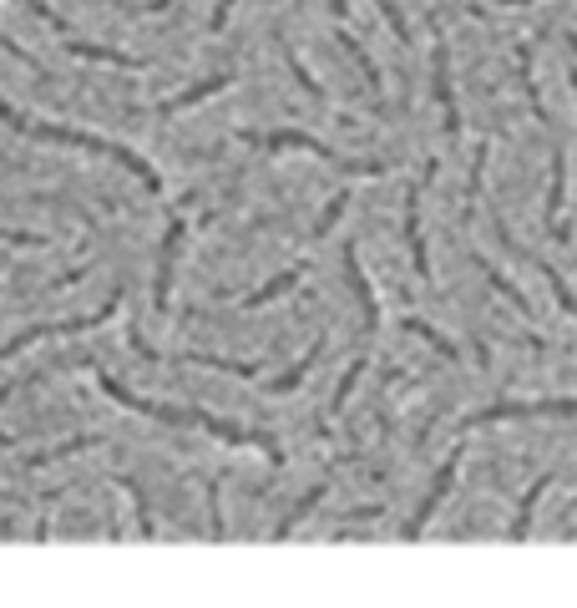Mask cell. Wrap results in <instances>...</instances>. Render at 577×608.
Returning a JSON list of instances; mask_svg holds the SVG:
<instances>
[{
	"mask_svg": "<svg viewBox=\"0 0 577 608\" xmlns=\"http://www.w3.org/2000/svg\"><path fill=\"white\" fill-rule=\"evenodd\" d=\"M502 6H532V0H502Z\"/></svg>",
	"mask_w": 577,
	"mask_h": 608,
	"instance_id": "obj_36",
	"label": "cell"
},
{
	"mask_svg": "<svg viewBox=\"0 0 577 608\" xmlns=\"http://www.w3.org/2000/svg\"><path fill=\"white\" fill-rule=\"evenodd\" d=\"M319 355H324V335H319V340H314V345L304 350V360H299L294 370H284V375L274 380V391H294V386H299V380H304V375L314 370V360H319Z\"/></svg>",
	"mask_w": 577,
	"mask_h": 608,
	"instance_id": "obj_21",
	"label": "cell"
},
{
	"mask_svg": "<svg viewBox=\"0 0 577 608\" xmlns=\"http://www.w3.org/2000/svg\"><path fill=\"white\" fill-rule=\"evenodd\" d=\"M66 51H71V56H81V61H107V66H127V71H137V66H142V56H132V51L92 46V41H76V36H66Z\"/></svg>",
	"mask_w": 577,
	"mask_h": 608,
	"instance_id": "obj_13",
	"label": "cell"
},
{
	"mask_svg": "<svg viewBox=\"0 0 577 608\" xmlns=\"http://www.w3.org/2000/svg\"><path fill=\"white\" fill-rule=\"evenodd\" d=\"M228 16H233V0H218V11H213V31H223V26H228Z\"/></svg>",
	"mask_w": 577,
	"mask_h": 608,
	"instance_id": "obj_33",
	"label": "cell"
},
{
	"mask_svg": "<svg viewBox=\"0 0 577 608\" xmlns=\"http://www.w3.org/2000/svg\"><path fill=\"white\" fill-rule=\"evenodd\" d=\"M547 487H552V472H542V477L522 492V502H517V522H512V538H517V543L532 532V512H537V502H542V492H547Z\"/></svg>",
	"mask_w": 577,
	"mask_h": 608,
	"instance_id": "obj_15",
	"label": "cell"
},
{
	"mask_svg": "<svg viewBox=\"0 0 577 608\" xmlns=\"http://www.w3.org/2000/svg\"><path fill=\"white\" fill-rule=\"evenodd\" d=\"M431 71H436V97H441V112H446V132L461 137V107H456V87H451V51H446L441 36H436V51H431Z\"/></svg>",
	"mask_w": 577,
	"mask_h": 608,
	"instance_id": "obj_7",
	"label": "cell"
},
{
	"mask_svg": "<svg viewBox=\"0 0 577 608\" xmlns=\"http://www.w3.org/2000/svg\"><path fill=\"white\" fill-rule=\"evenodd\" d=\"M324 492H329V487L319 482V487H314L309 497H299V507H294V512H289V517H284L279 527H274V543H279V538H289V532H294V527H299V522H304V517H309V512H314V507L324 502Z\"/></svg>",
	"mask_w": 577,
	"mask_h": 608,
	"instance_id": "obj_20",
	"label": "cell"
},
{
	"mask_svg": "<svg viewBox=\"0 0 577 608\" xmlns=\"http://www.w3.org/2000/svg\"><path fill=\"white\" fill-rule=\"evenodd\" d=\"M304 279V269H284V274H274L264 289H254V294H243V304H249V310H254V304H269V299H279V294H289L294 284Z\"/></svg>",
	"mask_w": 577,
	"mask_h": 608,
	"instance_id": "obj_18",
	"label": "cell"
},
{
	"mask_svg": "<svg viewBox=\"0 0 577 608\" xmlns=\"http://www.w3.org/2000/svg\"><path fill=\"white\" fill-rule=\"evenodd\" d=\"M360 375H365V360H355V365L345 370V380H340V386H335V401H329V416H340V411H345V401H350V391L360 386Z\"/></svg>",
	"mask_w": 577,
	"mask_h": 608,
	"instance_id": "obj_25",
	"label": "cell"
},
{
	"mask_svg": "<svg viewBox=\"0 0 577 608\" xmlns=\"http://www.w3.org/2000/svg\"><path fill=\"white\" fill-rule=\"evenodd\" d=\"M183 234H188V223H183V218H173L168 239H162V264H157V284H152V304H157V310H168V294H173V269H178V249H183Z\"/></svg>",
	"mask_w": 577,
	"mask_h": 608,
	"instance_id": "obj_8",
	"label": "cell"
},
{
	"mask_svg": "<svg viewBox=\"0 0 577 608\" xmlns=\"http://www.w3.org/2000/svg\"><path fill=\"white\" fill-rule=\"evenodd\" d=\"M405 244H410V264L421 279H431V259H426V239H421V183L405 193Z\"/></svg>",
	"mask_w": 577,
	"mask_h": 608,
	"instance_id": "obj_9",
	"label": "cell"
},
{
	"mask_svg": "<svg viewBox=\"0 0 577 608\" xmlns=\"http://www.w3.org/2000/svg\"><path fill=\"white\" fill-rule=\"evenodd\" d=\"M97 386L117 401V406H127V411H142V416H152V421H162V426H198V431H208V436H218V441H233V446H259L269 462L279 467L284 462V451H279V441L274 436H264V431H243V426H228V421H218V416H208V411H183V406H157V401H142V396H132L127 386H117V380L107 375V370H97Z\"/></svg>",
	"mask_w": 577,
	"mask_h": 608,
	"instance_id": "obj_1",
	"label": "cell"
},
{
	"mask_svg": "<svg viewBox=\"0 0 577 608\" xmlns=\"http://www.w3.org/2000/svg\"><path fill=\"white\" fill-rule=\"evenodd\" d=\"M87 446H97V436H71V441H61V446H51V451H36V456H26V467L36 472V467H46V462H61V456H76V451H87Z\"/></svg>",
	"mask_w": 577,
	"mask_h": 608,
	"instance_id": "obj_19",
	"label": "cell"
},
{
	"mask_svg": "<svg viewBox=\"0 0 577 608\" xmlns=\"http://www.w3.org/2000/svg\"><path fill=\"white\" fill-rule=\"evenodd\" d=\"M345 208H350V193H335V198H329V208H324V213H319V223H314V239H324L329 228L340 223V213H345Z\"/></svg>",
	"mask_w": 577,
	"mask_h": 608,
	"instance_id": "obj_26",
	"label": "cell"
},
{
	"mask_svg": "<svg viewBox=\"0 0 577 608\" xmlns=\"http://www.w3.org/2000/svg\"><path fill=\"white\" fill-rule=\"evenodd\" d=\"M279 51H284V61H289V71H294V76H299V87H304V92H309V97H319V102H324V87H319V82H314V76H309V71H304V61H299V56H294V46H279Z\"/></svg>",
	"mask_w": 577,
	"mask_h": 608,
	"instance_id": "obj_28",
	"label": "cell"
},
{
	"mask_svg": "<svg viewBox=\"0 0 577 608\" xmlns=\"http://www.w3.org/2000/svg\"><path fill=\"white\" fill-rule=\"evenodd\" d=\"M0 239H6V244H46V239H36V234H16V228H0Z\"/></svg>",
	"mask_w": 577,
	"mask_h": 608,
	"instance_id": "obj_32",
	"label": "cell"
},
{
	"mask_svg": "<svg viewBox=\"0 0 577 608\" xmlns=\"http://www.w3.org/2000/svg\"><path fill=\"white\" fill-rule=\"evenodd\" d=\"M193 365H208V370H233L243 380H259V365H238V360H218V355H188Z\"/></svg>",
	"mask_w": 577,
	"mask_h": 608,
	"instance_id": "obj_27",
	"label": "cell"
},
{
	"mask_svg": "<svg viewBox=\"0 0 577 608\" xmlns=\"http://www.w3.org/2000/svg\"><path fill=\"white\" fill-rule=\"evenodd\" d=\"M527 416H577V396H562V401H497V406L466 416V426H497V421H527Z\"/></svg>",
	"mask_w": 577,
	"mask_h": 608,
	"instance_id": "obj_5",
	"label": "cell"
},
{
	"mask_svg": "<svg viewBox=\"0 0 577 608\" xmlns=\"http://www.w3.org/2000/svg\"><path fill=\"white\" fill-rule=\"evenodd\" d=\"M567 82H572V97H577V66H572V71H567Z\"/></svg>",
	"mask_w": 577,
	"mask_h": 608,
	"instance_id": "obj_35",
	"label": "cell"
},
{
	"mask_svg": "<svg viewBox=\"0 0 577 608\" xmlns=\"http://www.w3.org/2000/svg\"><path fill=\"white\" fill-rule=\"evenodd\" d=\"M340 46H345V51L355 56V66H360V76H365V87H370V92L380 97V92H385V82H380V71H375V61H370V51H365V46H360V41H355L350 31H340Z\"/></svg>",
	"mask_w": 577,
	"mask_h": 608,
	"instance_id": "obj_17",
	"label": "cell"
},
{
	"mask_svg": "<svg viewBox=\"0 0 577 608\" xmlns=\"http://www.w3.org/2000/svg\"><path fill=\"white\" fill-rule=\"evenodd\" d=\"M228 82H233V76H208V82H198V87H188V92H178V97H168V102H157V117H178V112H188V107L218 97Z\"/></svg>",
	"mask_w": 577,
	"mask_h": 608,
	"instance_id": "obj_12",
	"label": "cell"
},
{
	"mask_svg": "<svg viewBox=\"0 0 577 608\" xmlns=\"http://www.w3.org/2000/svg\"><path fill=\"white\" fill-rule=\"evenodd\" d=\"M476 269L486 274V284H491V289H497V294H502V299L512 304V310H517L522 320H532V304H527V294H522V289H517V284H512V279H507L502 269H491V264H486L481 254H476Z\"/></svg>",
	"mask_w": 577,
	"mask_h": 608,
	"instance_id": "obj_14",
	"label": "cell"
},
{
	"mask_svg": "<svg viewBox=\"0 0 577 608\" xmlns=\"http://www.w3.org/2000/svg\"><path fill=\"white\" fill-rule=\"evenodd\" d=\"M380 11H385V21H390V31H395L400 41H410V31H405V16L395 11V0H380Z\"/></svg>",
	"mask_w": 577,
	"mask_h": 608,
	"instance_id": "obj_29",
	"label": "cell"
},
{
	"mask_svg": "<svg viewBox=\"0 0 577 608\" xmlns=\"http://www.w3.org/2000/svg\"><path fill=\"white\" fill-rule=\"evenodd\" d=\"M117 487L132 497V512H137V527H142V538H152L157 527H152V512H147V497H142V487H137L132 477H117Z\"/></svg>",
	"mask_w": 577,
	"mask_h": 608,
	"instance_id": "obj_22",
	"label": "cell"
},
{
	"mask_svg": "<svg viewBox=\"0 0 577 608\" xmlns=\"http://www.w3.org/2000/svg\"><path fill=\"white\" fill-rule=\"evenodd\" d=\"M345 274H350V289H355L360 310H365V330L375 335V330H380V304H375V289H370V279H365V269H360L355 244H345Z\"/></svg>",
	"mask_w": 577,
	"mask_h": 608,
	"instance_id": "obj_11",
	"label": "cell"
},
{
	"mask_svg": "<svg viewBox=\"0 0 577 608\" xmlns=\"http://www.w3.org/2000/svg\"><path fill=\"white\" fill-rule=\"evenodd\" d=\"M208 517H213V538H223V507H218V482H208Z\"/></svg>",
	"mask_w": 577,
	"mask_h": 608,
	"instance_id": "obj_30",
	"label": "cell"
},
{
	"mask_svg": "<svg viewBox=\"0 0 577 608\" xmlns=\"http://www.w3.org/2000/svg\"><path fill=\"white\" fill-rule=\"evenodd\" d=\"M562 203H567V158H562V147H557L552 152V178H547V228H552V239H567Z\"/></svg>",
	"mask_w": 577,
	"mask_h": 608,
	"instance_id": "obj_10",
	"label": "cell"
},
{
	"mask_svg": "<svg viewBox=\"0 0 577 608\" xmlns=\"http://www.w3.org/2000/svg\"><path fill=\"white\" fill-rule=\"evenodd\" d=\"M122 310V289L102 304V310L97 315H76V320H56V325H36V330H26V335H16L6 350H0V355H6V360H16L21 350H31V345H41V340H61V335H76V330H92V325H102V320H112Z\"/></svg>",
	"mask_w": 577,
	"mask_h": 608,
	"instance_id": "obj_4",
	"label": "cell"
},
{
	"mask_svg": "<svg viewBox=\"0 0 577 608\" xmlns=\"http://www.w3.org/2000/svg\"><path fill=\"white\" fill-rule=\"evenodd\" d=\"M329 11H335V16L345 21V16H350V0H329Z\"/></svg>",
	"mask_w": 577,
	"mask_h": 608,
	"instance_id": "obj_34",
	"label": "cell"
},
{
	"mask_svg": "<svg viewBox=\"0 0 577 608\" xmlns=\"http://www.w3.org/2000/svg\"><path fill=\"white\" fill-rule=\"evenodd\" d=\"M238 142H249V147H274V152H284V147H299V152H314V158L335 163V168H345V173H365V178H380V173H385V163H345L335 147H324L319 137H309V132H294V127H279V132H254V127H243V132H238Z\"/></svg>",
	"mask_w": 577,
	"mask_h": 608,
	"instance_id": "obj_3",
	"label": "cell"
},
{
	"mask_svg": "<svg viewBox=\"0 0 577 608\" xmlns=\"http://www.w3.org/2000/svg\"><path fill=\"white\" fill-rule=\"evenodd\" d=\"M405 330H410V335H421V340H426V345H431V350H441V355H446V360H456V345H451V340H446V335H441V330H431V325H426V320H405Z\"/></svg>",
	"mask_w": 577,
	"mask_h": 608,
	"instance_id": "obj_24",
	"label": "cell"
},
{
	"mask_svg": "<svg viewBox=\"0 0 577 608\" xmlns=\"http://www.w3.org/2000/svg\"><path fill=\"white\" fill-rule=\"evenodd\" d=\"M0 122L6 127H16V132H26V137H36V142H66V147H81V152H102V158H117L137 183H147L152 193H162V178H157V168H147L132 147H122V142H107V137H97V132H76V127H51V122H31V117H21L11 102H0Z\"/></svg>",
	"mask_w": 577,
	"mask_h": 608,
	"instance_id": "obj_2",
	"label": "cell"
},
{
	"mask_svg": "<svg viewBox=\"0 0 577 608\" xmlns=\"http://www.w3.org/2000/svg\"><path fill=\"white\" fill-rule=\"evenodd\" d=\"M532 264H537V259H532ZM537 269H542V279H547V284H552V294H557V304H562V310H567V315H572V320H577V294H572V289H567V279H562V274H557V269H552V264H537Z\"/></svg>",
	"mask_w": 577,
	"mask_h": 608,
	"instance_id": "obj_23",
	"label": "cell"
},
{
	"mask_svg": "<svg viewBox=\"0 0 577 608\" xmlns=\"http://www.w3.org/2000/svg\"><path fill=\"white\" fill-rule=\"evenodd\" d=\"M456 472H461V446L446 456V462H441V472H436V482H431V492H426V502L416 507V517H410L405 522V538H421V532H426V522L436 517V507L451 497V482H456Z\"/></svg>",
	"mask_w": 577,
	"mask_h": 608,
	"instance_id": "obj_6",
	"label": "cell"
},
{
	"mask_svg": "<svg viewBox=\"0 0 577 608\" xmlns=\"http://www.w3.org/2000/svg\"><path fill=\"white\" fill-rule=\"evenodd\" d=\"M517 71H522V92H527V102H532V117L547 127V107H542V92H537V76H532V46L522 41L517 46Z\"/></svg>",
	"mask_w": 577,
	"mask_h": 608,
	"instance_id": "obj_16",
	"label": "cell"
},
{
	"mask_svg": "<svg viewBox=\"0 0 577 608\" xmlns=\"http://www.w3.org/2000/svg\"><path fill=\"white\" fill-rule=\"evenodd\" d=\"M0 51H6V56H16L21 66H36V56H31V51H21V46H16L11 36H0Z\"/></svg>",
	"mask_w": 577,
	"mask_h": 608,
	"instance_id": "obj_31",
	"label": "cell"
}]
</instances>
